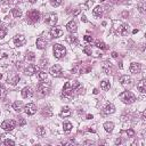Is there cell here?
Returning a JSON list of instances; mask_svg holds the SVG:
<instances>
[{
	"label": "cell",
	"instance_id": "obj_9",
	"mask_svg": "<svg viewBox=\"0 0 146 146\" xmlns=\"http://www.w3.org/2000/svg\"><path fill=\"white\" fill-rule=\"evenodd\" d=\"M24 111H25V113H26L27 115H33V114H35V112H36V106H35V104H33V103H29V104L25 105Z\"/></svg>",
	"mask_w": 146,
	"mask_h": 146
},
{
	"label": "cell",
	"instance_id": "obj_27",
	"mask_svg": "<svg viewBox=\"0 0 146 146\" xmlns=\"http://www.w3.org/2000/svg\"><path fill=\"white\" fill-rule=\"evenodd\" d=\"M13 108L16 111V112H21L22 110H23V103L21 102V100H16V102H14V104H13Z\"/></svg>",
	"mask_w": 146,
	"mask_h": 146
},
{
	"label": "cell",
	"instance_id": "obj_18",
	"mask_svg": "<svg viewBox=\"0 0 146 146\" xmlns=\"http://www.w3.org/2000/svg\"><path fill=\"white\" fill-rule=\"evenodd\" d=\"M71 84H72V88H73L74 92H76V94H82L83 92V87L78 81H73Z\"/></svg>",
	"mask_w": 146,
	"mask_h": 146
},
{
	"label": "cell",
	"instance_id": "obj_23",
	"mask_svg": "<svg viewBox=\"0 0 146 146\" xmlns=\"http://www.w3.org/2000/svg\"><path fill=\"white\" fill-rule=\"evenodd\" d=\"M65 40H66V42H67V43H70L71 46H76V44L79 43L78 38H76V36H74V35H67V36L65 38Z\"/></svg>",
	"mask_w": 146,
	"mask_h": 146
},
{
	"label": "cell",
	"instance_id": "obj_7",
	"mask_svg": "<svg viewBox=\"0 0 146 146\" xmlns=\"http://www.w3.org/2000/svg\"><path fill=\"white\" fill-rule=\"evenodd\" d=\"M18 81H19V75H18V74H16V73H14V72H10V73L8 74V76H7V82H8L9 84L16 86V84L18 83Z\"/></svg>",
	"mask_w": 146,
	"mask_h": 146
},
{
	"label": "cell",
	"instance_id": "obj_20",
	"mask_svg": "<svg viewBox=\"0 0 146 146\" xmlns=\"http://www.w3.org/2000/svg\"><path fill=\"white\" fill-rule=\"evenodd\" d=\"M102 70H103V72L105 73V74H112V65H111V63H108V62H104L103 63V65H102Z\"/></svg>",
	"mask_w": 146,
	"mask_h": 146
},
{
	"label": "cell",
	"instance_id": "obj_5",
	"mask_svg": "<svg viewBox=\"0 0 146 146\" xmlns=\"http://www.w3.org/2000/svg\"><path fill=\"white\" fill-rule=\"evenodd\" d=\"M39 18H40V13H39L38 10H35V9H32V10H30V11L26 14V19H27V22L31 23V24L36 23V22L39 21Z\"/></svg>",
	"mask_w": 146,
	"mask_h": 146
},
{
	"label": "cell",
	"instance_id": "obj_10",
	"mask_svg": "<svg viewBox=\"0 0 146 146\" xmlns=\"http://www.w3.org/2000/svg\"><path fill=\"white\" fill-rule=\"evenodd\" d=\"M62 34H63V29L60 27V26H54V27H51V30H50V35L52 36V38H59V36H62Z\"/></svg>",
	"mask_w": 146,
	"mask_h": 146
},
{
	"label": "cell",
	"instance_id": "obj_46",
	"mask_svg": "<svg viewBox=\"0 0 146 146\" xmlns=\"http://www.w3.org/2000/svg\"><path fill=\"white\" fill-rule=\"evenodd\" d=\"M19 124H21V125H23V124H25V120H24L23 117H19Z\"/></svg>",
	"mask_w": 146,
	"mask_h": 146
},
{
	"label": "cell",
	"instance_id": "obj_35",
	"mask_svg": "<svg viewBox=\"0 0 146 146\" xmlns=\"http://www.w3.org/2000/svg\"><path fill=\"white\" fill-rule=\"evenodd\" d=\"M7 34V29L2 25H0V39H2L5 35Z\"/></svg>",
	"mask_w": 146,
	"mask_h": 146
},
{
	"label": "cell",
	"instance_id": "obj_43",
	"mask_svg": "<svg viewBox=\"0 0 146 146\" xmlns=\"http://www.w3.org/2000/svg\"><path fill=\"white\" fill-rule=\"evenodd\" d=\"M127 135H128V137H133L135 136V131L132 129H128L127 130Z\"/></svg>",
	"mask_w": 146,
	"mask_h": 146
},
{
	"label": "cell",
	"instance_id": "obj_52",
	"mask_svg": "<svg viewBox=\"0 0 146 146\" xmlns=\"http://www.w3.org/2000/svg\"><path fill=\"white\" fill-rule=\"evenodd\" d=\"M31 3H34V2H36V0H29Z\"/></svg>",
	"mask_w": 146,
	"mask_h": 146
},
{
	"label": "cell",
	"instance_id": "obj_32",
	"mask_svg": "<svg viewBox=\"0 0 146 146\" xmlns=\"http://www.w3.org/2000/svg\"><path fill=\"white\" fill-rule=\"evenodd\" d=\"M11 14L15 18H19L22 16V10L19 8H14V9H11Z\"/></svg>",
	"mask_w": 146,
	"mask_h": 146
},
{
	"label": "cell",
	"instance_id": "obj_50",
	"mask_svg": "<svg viewBox=\"0 0 146 146\" xmlns=\"http://www.w3.org/2000/svg\"><path fill=\"white\" fill-rule=\"evenodd\" d=\"M112 56H113L114 58H116V57H117V54H116V52H112Z\"/></svg>",
	"mask_w": 146,
	"mask_h": 146
},
{
	"label": "cell",
	"instance_id": "obj_49",
	"mask_svg": "<svg viewBox=\"0 0 146 146\" xmlns=\"http://www.w3.org/2000/svg\"><path fill=\"white\" fill-rule=\"evenodd\" d=\"M21 64H22L21 62H18V63H16V67H17V68H21Z\"/></svg>",
	"mask_w": 146,
	"mask_h": 146
},
{
	"label": "cell",
	"instance_id": "obj_41",
	"mask_svg": "<svg viewBox=\"0 0 146 146\" xmlns=\"http://www.w3.org/2000/svg\"><path fill=\"white\" fill-rule=\"evenodd\" d=\"M50 3H51L54 7H58V6L62 3V0H50Z\"/></svg>",
	"mask_w": 146,
	"mask_h": 146
},
{
	"label": "cell",
	"instance_id": "obj_4",
	"mask_svg": "<svg viewBox=\"0 0 146 146\" xmlns=\"http://www.w3.org/2000/svg\"><path fill=\"white\" fill-rule=\"evenodd\" d=\"M120 98H121V100H122L124 104H132V103L136 100L135 95H133L132 92H130V91H124V92H122V94L120 95Z\"/></svg>",
	"mask_w": 146,
	"mask_h": 146
},
{
	"label": "cell",
	"instance_id": "obj_12",
	"mask_svg": "<svg viewBox=\"0 0 146 146\" xmlns=\"http://www.w3.org/2000/svg\"><path fill=\"white\" fill-rule=\"evenodd\" d=\"M62 67H60V65H54L51 68H50V74L52 75V76H55V78H58V76H60L62 75Z\"/></svg>",
	"mask_w": 146,
	"mask_h": 146
},
{
	"label": "cell",
	"instance_id": "obj_19",
	"mask_svg": "<svg viewBox=\"0 0 146 146\" xmlns=\"http://www.w3.org/2000/svg\"><path fill=\"white\" fill-rule=\"evenodd\" d=\"M66 29H67V31H68L70 33H75L76 30H78V25H76V23H75L74 21H71V22L67 23Z\"/></svg>",
	"mask_w": 146,
	"mask_h": 146
},
{
	"label": "cell",
	"instance_id": "obj_15",
	"mask_svg": "<svg viewBox=\"0 0 146 146\" xmlns=\"http://www.w3.org/2000/svg\"><path fill=\"white\" fill-rule=\"evenodd\" d=\"M9 62V52L2 50L0 51V65H6Z\"/></svg>",
	"mask_w": 146,
	"mask_h": 146
},
{
	"label": "cell",
	"instance_id": "obj_28",
	"mask_svg": "<svg viewBox=\"0 0 146 146\" xmlns=\"http://www.w3.org/2000/svg\"><path fill=\"white\" fill-rule=\"evenodd\" d=\"M70 115H71V110H70V107H67V106L63 107L62 111H60V116H62V117H67V116H70Z\"/></svg>",
	"mask_w": 146,
	"mask_h": 146
},
{
	"label": "cell",
	"instance_id": "obj_3",
	"mask_svg": "<svg viewBox=\"0 0 146 146\" xmlns=\"http://www.w3.org/2000/svg\"><path fill=\"white\" fill-rule=\"evenodd\" d=\"M50 88H51V83H50V81H46V80H44V82H41V83L38 86V91H39L40 95L46 96V95L49 94Z\"/></svg>",
	"mask_w": 146,
	"mask_h": 146
},
{
	"label": "cell",
	"instance_id": "obj_2",
	"mask_svg": "<svg viewBox=\"0 0 146 146\" xmlns=\"http://www.w3.org/2000/svg\"><path fill=\"white\" fill-rule=\"evenodd\" d=\"M52 52H54V56H55L57 59H60V58H63V57L66 55V49H65L64 46L57 43V44L54 46V48H52Z\"/></svg>",
	"mask_w": 146,
	"mask_h": 146
},
{
	"label": "cell",
	"instance_id": "obj_40",
	"mask_svg": "<svg viewBox=\"0 0 146 146\" xmlns=\"http://www.w3.org/2000/svg\"><path fill=\"white\" fill-rule=\"evenodd\" d=\"M138 9H139V11H140L141 14H144V13H145V3H144V2H140V3L138 5Z\"/></svg>",
	"mask_w": 146,
	"mask_h": 146
},
{
	"label": "cell",
	"instance_id": "obj_31",
	"mask_svg": "<svg viewBox=\"0 0 146 146\" xmlns=\"http://www.w3.org/2000/svg\"><path fill=\"white\" fill-rule=\"evenodd\" d=\"M100 88H102L103 90H108V89L111 88L110 81H108V80H103V81L100 82Z\"/></svg>",
	"mask_w": 146,
	"mask_h": 146
},
{
	"label": "cell",
	"instance_id": "obj_44",
	"mask_svg": "<svg viewBox=\"0 0 146 146\" xmlns=\"http://www.w3.org/2000/svg\"><path fill=\"white\" fill-rule=\"evenodd\" d=\"M3 143H5V145H15V141L10 140V139H6Z\"/></svg>",
	"mask_w": 146,
	"mask_h": 146
},
{
	"label": "cell",
	"instance_id": "obj_34",
	"mask_svg": "<svg viewBox=\"0 0 146 146\" xmlns=\"http://www.w3.org/2000/svg\"><path fill=\"white\" fill-rule=\"evenodd\" d=\"M36 133H38L40 137L44 136V135H46V128H44V127H38V128H36Z\"/></svg>",
	"mask_w": 146,
	"mask_h": 146
},
{
	"label": "cell",
	"instance_id": "obj_30",
	"mask_svg": "<svg viewBox=\"0 0 146 146\" xmlns=\"http://www.w3.org/2000/svg\"><path fill=\"white\" fill-rule=\"evenodd\" d=\"M104 129L107 131V132H112L113 131V129H114V124H113V122H105L104 123Z\"/></svg>",
	"mask_w": 146,
	"mask_h": 146
},
{
	"label": "cell",
	"instance_id": "obj_29",
	"mask_svg": "<svg viewBox=\"0 0 146 146\" xmlns=\"http://www.w3.org/2000/svg\"><path fill=\"white\" fill-rule=\"evenodd\" d=\"M36 74H38V79H39L40 81H44V80H47V73H46L43 70H41V71H36Z\"/></svg>",
	"mask_w": 146,
	"mask_h": 146
},
{
	"label": "cell",
	"instance_id": "obj_48",
	"mask_svg": "<svg viewBox=\"0 0 146 146\" xmlns=\"http://www.w3.org/2000/svg\"><path fill=\"white\" fill-rule=\"evenodd\" d=\"M83 144H84V145H90V144H91V145H92V144H94V143H92V141H90V140H86V141H84V143H83Z\"/></svg>",
	"mask_w": 146,
	"mask_h": 146
},
{
	"label": "cell",
	"instance_id": "obj_39",
	"mask_svg": "<svg viewBox=\"0 0 146 146\" xmlns=\"http://www.w3.org/2000/svg\"><path fill=\"white\" fill-rule=\"evenodd\" d=\"M83 52H84L86 55H91V54H92L91 47H89V46H86V47L83 48Z\"/></svg>",
	"mask_w": 146,
	"mask_h": 146
},
{
	"label": "cell",
	"instance_id": "obj_38",
	"mask_svg": "<svg viewBox=\"0 0 146 146\" xmlns=\"http://www.w3.org/2000/svg\"><path fill=\"white\" fill-rule=\"evenodd\" d=\"M25 58H26L27 60H34V59H35V55L30 51V52L26 54V57H25Z\"/></svg>",
	"mask_w": 146,
	"mask_h": 146
},
{
	"label": "cell",
	"instance_id": "obj_24",
	"mask_svg": "<svg viewBox=\"0 0 146 146\" xmlns=\"http://www.w3.org/2000/svg\"><path fill=\"white\" fill-rule=\"evenodd\" d=\"M36 47H38L39 49H44V48L47 47V41H46V39H44V38H39V39L36 40Z\"/></svg>",
	"mask_w": 146,
	"mask_h": 146
},
{
	"label": "cell",
	"instance_id": "obj_21",
	"mask_svg": "<svg viewBox=\"0 0 146 146\" xmlns=\"http://www.w3.org/2000/svg\"><path fill=\"white\" fill-rule=\"evenodd\" d=\"M119 82H120L122 86H129V84H131L132 80H131V78L128 76V75H122V76L119 79Z\"/></svg>",
	"mask_w": 146,
	"mask_h": 146
},
{
	"label": "cell",
	"instance_id": "obj_25",
	"mask_svg": "<svg viewBox=\"0 0 146 146\" xmlns=\"http://www.w3.org/2000/svg\"><path fill=\"white\" fill-rule=\"evenodd\" d=\"M137 89H138L141 94L146 92V81H145V79H143V80L139 81V83L137 84Z\"/></svg>",
	"mask_w": 146,
	"mask_h": 146
},
{
	"label": "cell",
	"instance_id": "obj_53",
	"mask_svg": "<svg viewBox=\"0 0 146 146\" xmlns=\"http://www.w3.org/2000/svg\"><path fill=\"white\" fill-rule=\"evenodd\" d=\"M87 119H92V115H87Z\"/></svg>",
	"mask_w": 146,
	"mask_h": 146
},
{
	"label": "cell",
	"instance_id": "obj_6",
	"mask_svg": "<svg viewBox=\"0 0 146 146\" xmlns=\"http://www.w3.org/2000/svg\"><path fill=\"white\" fill-rule=\"evenodd\" d=\"M15 127H16V122H15L14 120H5V121L1 123V128H2L5 131H11Z\"/></svg>",
	"mask_w": 146,
	"mask_h": 146
},
{
	"label": "cell",
	"instance_id": "obj_14",
	"mask_svg": "<svg viewBox=\"0 0 146 146\" xmlns=\"http://www.w3.org/2000/svg\"><path fill=\"white\" fill-rule=\"evenodd\" d=\"M21 95H22L23 98H30V97L33 96V89L31 87H25V88L22 89Z\"/></svg>",
	"mask_w": 146,
	"mask_h": 146
},
{
	"label": "cell",
	"instance_id": "obj_45",
	"mask_svg": "<svg viewBox=\"0 0 146 146\" xmlns=\"http://www.w3.org/2000/svg\"><path fill=\"white\" fill-rule=\"evenodd\" d=\"M83 39H84V41H86V42H91V41H92V38H91L90 35H84V38H83Z\"/></svg>",
	"mask_w": 146,
	"mask_h": 146
},
{
	"label": "cell",
	"instance_id": "obj_1",
	"mask_svg": "<svg viewBox=\"0 0 146 146\" xmlns=\"http://www.w3.org/2000/svg\"><path fill=\"white\" fill-rule=\"evenodd\" d=\"M73 94H74V91H73L71 82H66L63 87V91H62V95H60L62 98L65 99V100H70L73 97Z\"/></svg>",
	"mask_w": 146,
	"mask_h": 146
},
{
	"label": "cell",
	"instance_id": "obj_17",
	"mask_svg": "<svg viewBox=\"0 0 146 146\" xmlns=\"http://www.w3.org/2000/svg\"><path fill=\"white\" fill-rule=\"evenodd\" d=\"M103 112H104L105 114H112V113L115 112V106H114L112 103H107V104L104 106Z\"/></svg>",
	"mask_w": 146,
	"mask_h": 146
},
{
	"label": "cell",
	"instance_id": "obj_36",
	"mask_svg": "<svg viewBox=\"0 0 146 146\" xmlns=\"http://www.w3.org/2000/svg\"><path fill=\"white\" fill-rule=\"evenodd\" d=\"M6 91H7V90H6V88H5V87H3V86L0 83V99L5 97V95H6Z\"/></svg>",
	"mask_w": 146,
	"mask_h": 146
},
{
	"label": "cell",
	"instance_id": "obj_33",
	"mask_svg": "<svg viewBox=\"0 0 146 146\" xmlns=\"http://www.w3.org/2000/svg\"><path fill=\"white\" fill-rule=\"evenodd\" d=\"M72 128H73V125H72V123H70V122H65V123L63 124V129H64V131L67 132V133L71 132Z\"/></svg>",
	"mask_w": 146,
	"mask_h": 146
},
{
	"label": "cell",
	"instance_id": "obj_37",
	"mask_svg": "<svg viewBox=\"0 0 146 146\" xmlns=\"http://www.w3.org/2000/svg\"><path fill=\"white\" fill-rule=\"evenodd\" d=\"M95 44H96V47H97V48H100V49H105V48H106L105 43H104V42H102V41H99V40H97Z\"/></svg>",
	"mask_w": 146,
	"mask_h": 146
},
{
	"label": "cell",
	"instance_id": "obj_26",
	"mask_svg": "<svg viewBox=\"0 0 146 146\" xmlns=\"http://www.w3.org/2000/svg\"><path fill=\"white\" fill-rule=\"evenodd\" d=\"M92 14L96 16V17H102L103 16V7L102 6H96L92 10Z\"/></svg>",
	"mask_w": 146,
	"mask_h": 146
},
{
	"label": "cell",
	"instance_id": "obj_8",
	"mask_svg": "<svg viewBox=\"0 0 146 146\" xmlns=\"http://www.w3.org/2000/svg\"><path fill=\"white\" fill-rule=\"evenodd\" d=\"M44 22L48 24V25H50V26H55V24L57 23V15H55V14H48L46 17H44Z\"/></svg>",
	"mask_w": 146,
	"mask_h": 146
},
{
	"label": "cell",
	"instance_id": "obj_42",
	"mask_svg": "<svg viewBox=\"0 0 146 146\" xmlns=\"http://www.w3.org/2000/svg\"><path fill=\"white\" fill-rule=\"evenodd\" d=\"M46 66H47V59H41V60H40V67L43 68V67H46Z\"/></svg>",
	"mask_w": 146,
	"mask_h": 146
},
{
	"label": "cell",
	"instance_id": "obj_51",
	"mask_svg": "<svg viewBox=\"0 0 146 146\" xmlns=\"http://www.w3.org/2000/svg\"><path fill=\"white\" fill-rule=\"evenodd\" d=\"M115 143H116V144H120V143H121V140H120V139H116V140H115Z\"/></svg>",
	"mask_w": 146,
	"mask_h": 146
},
{
	"label": "cell",
	"instance_id": "obj_22",
	"mask_svg": "<svg viewBox=\"0 0 146 146\" xmlns=\"http://www.w3.org/2000/svg\"><path fill=\"white\" fill-rule=\"evenodd\" d=\"M128 32H129V29H128V25H125V24H122V25H120L119 27H117V33L120 34V35H127L128 34Z\"/></svg>",
	"mask_w": 146,
	"mask_h": 146
},
{
	"label": "cell",
	"instance_id": "obj_11",
	"mask_svg": "<svg viewBox=\"0 0 146 146\" xmlns=\"http://www.w3.org/2000/svg\"><path fill=\"white\" fill-rule=\"evenodd\" d=\"M25 42H26V39H25V36H24V35H22V34L16 35V36L14 38V43H15V46H16V47L24 46V44H25Z\"/></svg>",
	"mask_w": 146,
	"mask_h": 146
},
{
	"label": "cell",
	"instance_id": "obj_16",
	"mask_svg": "<svg viewBox=\"0 0 146 146\" xmlns=\"http://www.w3.org/2000/svg\"><path fill=\"white\" fill-rule=\"evenodd\" d=\"M129 70H130V72L131 73H133V74H137V73H139L140 71H141V65L139 64V63H131L130 64V67H129Z\"/></svg>",
	"mask_w": 146,
	"mask_h": 146
},
{
	"label": "cell",
	"instance_id": "obj_47",
	"mask_svg": "<svg viewBox=\"0 0 146 146\" xmlns=\"http://www.w3.org/2000/svg\"><path fill=\"white\" fill-rule=\"evenodd\" d=\"M23 0H13V3L14 5H17V3H21Z\"/></svg>",
	"mask_w": 146,
	"mask_h": 146
},
{
	"label": "cell",
	"instance_id": "obj_13",
	"mask_svg": "<svg viewBox=\"0 0 146 146\" xmlns=\"http://www.w3.org/2000/svg\"><path fill=\"white\" fill-rule=\"evenodd\" d=\"M36 71H38V67H36L35 65H33V64H29V65L24 68V73H25L26 75H33L34 73H36Z\"/></svg>",
	"mask_w": 146,
	"mask_h": 146
}]
</instances>
